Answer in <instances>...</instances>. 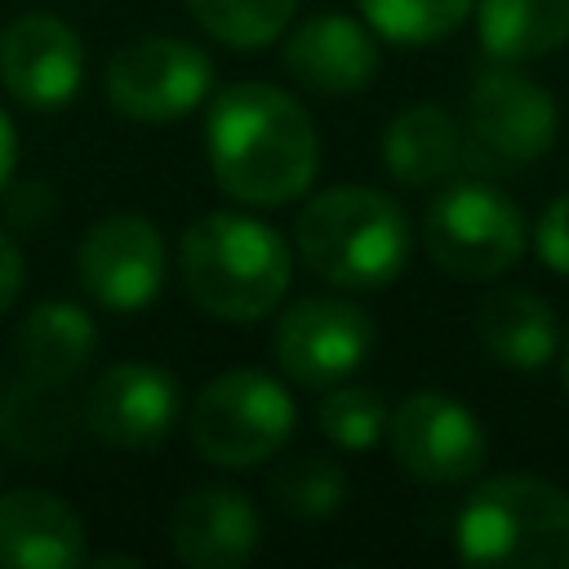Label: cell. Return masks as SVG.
<instances>
[{
	"label": "cell",
	"mask_w": 569,
	"mask_h": 569,
	"mask_svg": "<svg viewBox=\"0 0 569 569\" xmlns=\"http://www.w3.org/2000/svg\"><path fill=\"white\" fill-rule=\"evenodd\" d=\"M204 160L213 182L253 209L298 200L320 173V129L311 111L276 84L240 80L213 93L204 116Z\"/></svg>",
	"instance_id": "1"
},
{
	"label": "cell",
	"mask_w": 569,
	"mask_h": 569,
	"mask_svg": "<svg viewBox=\"0 0 569 569\" xmlns=\"http://www.w3.org/2000/svg\"><path fill=\"white\" fill-rule=\"evenodd\" d=\"M178 276L191 302L213 320L253 325L284 302L293 253L271 222L236 209H213L182 231Z\"/></svg>",
	"instance_id": "2"
},
{
	"label": "cell",
	"mask_w": 569,
	"mask_h": 569,
	"mask_svg": "<svg viewBox=\"0 0 569 569\" xmlns=\"http://www.w3.org/2000/svg\"><path fill=\"white\" fill-rule=\"evenodd\" d=\"M293 249L325 284L373 293L409 267L413 227L409 213L378 187H325L302 204Z\"/></svg>",
	"instance_id": "3"
},
{
	"label": "cell",
	"mask_w": 569,
	"mask_h": 569,
	"mask_svg": "<svg viewBox=\"0 0 569 569\" xmlns=\"http://www.w3.org/2000/svg\"><path fill=\"white\" fill-rule=\"evenodd\" d=\"M453 551L480 569H569V493L538 476H489L458 507Z\"/></svg>",
	"instance_id": "4"
},
{
	"label": "cell",
	"mask_w": 569,
	"mask_h": 569,
	"mask_svg": "<svg viewBox=\"0 0 569 569\" xmlns=\"http://www.w3.org/2000/svg\"><path fill=\"white\" fill-rule=\"evenodd\" d=\"M298 422V405L280 378L262 369H227L209 378L187 413L191 445L204 462L222 471H249L271 462Z\"/></svg>",
	"instance_id": "5"
},
{
	"label": "cell",
	"mask_w": 569,
	"mask_h": 569,
	"mask_svg": "<svg viewBox=\"0 0 569 569\" xmlns=\"http://www.w3.org/2000/svg\"><path fill=\"white\" fill-rule=\"evenodd\" d=\"M427 258L458 280H498L525 253L520 204L480 178L449 182L422 218Z\"/></svg>",
	"instance_id": "6"
},
{
	"label": "cell",
	"mask_w": 569,
	"mask_h": 569,
	"mask_svg": "<svg viewBox=\"0 0 569 569\" xmlns=\"http://www.w3.org/2000/svg\"><path fill=\"white\" fill-rule=\"evenodd\" d=\"M213 62L178 36H138L107 62V102L138 124H169L204 107Z\"/></svg>",
	"instance_id": "7"
},
{
	"label": "cell",
	"mask_w": 569,
	"mask_h": 569,
	"mask_svg": "<svg viewBox=\"0 0 569 569\" xmlns=\"http://www.w3.org/2000/svg\"><path fill=\"white\" fill-rule=\"evenodd\" d=\"M80 289L107 311H142L160 298L169 280V244L160 227L142 213H107L98 218L76 249Z\"/></svg>",
	"instance_id": "8"
},
{
	"label": "cell",
	"mask_w": 569,
	"mask_h": 569,
	"mask_svg": "<svg viewBox=\"0 0 569 569\" xmlns=\"http://www.w3.org/2000/svg\"><path fill=\"white\" fill-rule=\"evenodd\" d=\"M373 347V320L347 298H302L293 302L271 333V356L284 378L298 387L325 391L347 382Z\"/></svg>",
	"instance_id": "9"
},
{
	"label": "cell",
	"mask_w": 569,
	"mask_h": 569,
	"mask_svg": "<svg viewBox=\"0 0 569 569\" xmlns=\"http://www.w3.org/2000/svg\"><path fill=\"white\" fill-rule=\"evenodd\" d=\"M387 440L400 462L422 485H458L485 467L489 440L480 418L445 396V391H413L387 418Z\"/></svg>",
	"instance_id": "10"
},
{
	"label": "cell",
	"mask_w": 569,
	"mask_h": 569,
	"mask_svg": "<svg viewBox=\"0 0 569 569\" xmlns=\"http://www.w3.org/2000/svg\"><path fill=\"white\" fill-rule=\"evenodd\" d=\"M467 129L498 164H533L556 142V98L511 62H493L471 80Z\"/></svg>",
	"instance_id": "11"
},
{
	"label": "cell",
	"mask_w": 569,
	"mask_h": 569,
	"mask_svg": "<svg viewBox=\"0 0 569 569\" xmlns=\"http://www.w3.org/2000/svg\"><path fill=\"white\" fill-rule=\"evenodd\" d=\"M84 44L58 13H22L0 31V84L31 111H58L80 93Z\"/></svg>",
	"instance_id": "12"
},
{
	"label": "cell",
	"mask_w": 569,
	"mask_h": 569,
	"mask_svg": "<svg viewBox=\"0 0 569 569\" xmlns=\"http://www.w3.org/2000/svg\"><path fill=\"white\" fill-rule=\"evenodd\" d=\"M80 409L89 436L116 449H147L160 445L178 422V382L160 365L116 360L89 382Z\"/></svg>",
	"instance_id": "13"
},
{
	"label": "cell",
	"mask_w": 569,
	"mask_h": 569,
	"mask_svg": "<svg viewBox=\"0 0 569 569\" xmlns=\"http://www.w3.org/2000/svg\"><path fill=\"white\" fill-rule=\"evenodd\" d=\"M169 547L191 569H240L262 547V516L231 485L191 489L169 516Z\"/></svg>",
	"instance_id": "14"
},
{
	"label": "cell",
	"mask_w": 569,
	"mask_h": 569,
	"mask_svg": "<svg viewBox=\"0 0 569 569\" xmlns=\"http://www.w3.org/2000/svg\"><path fill=\"white\" fill-rule=\"evenodd\" d=\"M378 67L382 49L373 40V27L347 13H316L284 40V71L316 93H360L373 84Z\"/></svg>",
	"instance_id": "15"
},
{
	"label": "cell",
	"mask_w": 569,
	"mask_h": 569,
	"mask_svg": "<svg viewBox=\"0 0 569 569\" xmlns=\"http://www.w3.org/2000/svg\"><path fill=\"white\" fill-rule=\"evenodd\" d=\"M89 560L84 525L53 489L0 493V569H76Z\"/></svg>",
	"instance_id": "16"
},
{
	"label": "cell",
	"mask_w": 569,
	"mask_h": 569,
	"mask_svg": "<svg viewBox=\"0 0 569 569\" xmlns=\"http://www.w3.org/2000/svg\"><path fill=\"white\" fill-rule=\"evenodd\" d=\"M84 427V409L71 400L67 382L18 378L0 391V445L27 462H58Z\"/></svg>",
	"instance_id": "17"
},
{
	"label": "cell",
	"mask_w": 569,
	"mask_h": 569,
	"mask_svg": "<svg viewBox=\"0 0 569 569\" xmlns=\"http://www.w3.org/2000/svg\"><path fill=\"white\" fill-rule=\"evenodd\" d=\"M476 338L502 369H542L551 365L560 347V325L551 302H542L533 289L498 284L476 307Z\"/></svg>",
	"instance_id": "18"
},
{
	"label": "cell",
	"mask_w": 569,
	"mask_h": 569,
	"mask_svg": "<svg viewBox=\"0 0 569 569\" xmlns=\"http://www.w3.org/2000/svg\"><path fill=\"white\" fill-rule=\"evenodd\" d=\"M382 164L400 187H436L462 164V133L436 102L396 111L382 129Z\"/></svg>",
	"instance_id": "19"
},
{
	"label": "cell",
	"mask_w": 569,
	"mask_h": 569,
	"mask_svg": "<svg viewBox=\"0 0 569 569\" xmlns=\"http://www.w3.org/2000/svg\"><path fill=\"white\" fill-rule=\"evenodd\" d=\"M98 347V325L84 307L67 302V298H49L36 302L18 333H13V351L27 378H44V382H71Z\"/></svg>",
	"instance_id": "20"
},
{
	"label": "cell",
	"mask_w": 569,
	"mask_h": 569,
	"mask_svg": "<svg viewBox=\"0 0 569 569\" xmlns=\"http://www.w3.org/2000/svg\"><path fill=\"white\" fill-rule=\"evenodd\" d=\"M476 27L498 62L547 58L569 44V0H476Z\"/></svg>",
	"instance_id": "21"
},
{
	"label": "cell",
	"mask_w": 569,
	"mask_h": 569,
	"mask_svg": "<svg viewBox=\"0 0 569 569\" xmlns=\"http://www.w3.org/2000/svg\"><path fill=\"white\" fill-rule=\"evenodd\" d=\"M356 4L360 18L373 27V36L409 49L453 36L476 9V0H356Z\"/></svg>",
	"instance_id": "22"
},
{
	"label": "cell",
	"mask_w": 569,
	"mask_h": 569,
	"mask_svg": "<svg viewBox=\"0 0 569 569\" xmlns=\"http://www.w3.org/2000/svg\"><path fill=\"white\" fill-rule=\"evenodd\" d=\"M191 18L227 49H262L289 31L298 0H187Z\"/></svg>",
	"instance_id": "23"
},
{
	"label": "cell",
	"mask_w": 569,
	"mask_h": 569,
	"mask_svg": "<svg viewBox=\"0 0 569 569\" xmlns=\"http://www.w3.org/2000/svg\"><path fill=\"white\" fill-rule=\"evenodd\" d=\"M387 400L373 391V387H360V382H333L325 387L320 405H316V422L325 431V440H333L338 449H373L382 436H387Z\"/></svg>",
	"instance_id": "24"
},
{
	"label": "cell",
	"mask_w": 569,
	"mask_h": 569,
	"mask_svg": "<svg viewBox=\"0 0 569 569\" xmlns=\"http://www.w3.org/2000/svg\"><path fill=\"white\" fill-rule=\"evenodd\" d=\"M271 498L289 511V516H302V520H325L342 507L347 498V471L333 462V458H316V453H302V458H289L276 467L271 476Z\"/></svg>",
	"instance_id": "25"
},
{
	"label": "cell",
	"mask_w": 569,
	"mask_h": 569,
	"mask_svg": "<svg viewBox=\"0 0 569 569\" xmlns=\"http://www.w3.org/2000/svg\"><path fill=\"white\" fill-rule=\"evenodd\" d=\"M533 249H538V262H542V267H551L556 276H569V191L556 196V200L538 213Z\"/></svg>",
	"instance_id": "26"
},
{
	"label": "cell",
	"mask_w": 569,
	"mask_h": 569,
	"mask_svg": "<svg viewBox=\"0 0 569 569\" xmlns=\"http://www.w3.org/2000/svg\"><path fill=\"white\" fill-rule=\"evenodd\" d=\"M22 284H27V258H22V249L13 244V236L0 231V316L18 302Z\"/></svg>",
	"instance_id": "27"
},
{
	"label": "cell",
	"mask_w": 569,
	"mask_h": 569,
	"mask_svg": "<svg viewBox=\"0 0 569 569\" xmlns=\"http://www.w3.org/2000/svg\"><path fill=\"white\" fill-rule=\"evenodd\" d=\"M13 164H18V133H13V120L0 111V191L9 187Z\"/></svg>",
	"instance_id": "28"
},
{
	"label": "cell",
	"mask_w": 569,
	"mask_h": 569,
	"mask_svg": "<svg viewBox=\"0 0 569 569\" xmlns=\"http://www.w3.org/2000/svg\"><path fill=\"white\" fill-rule=\"evenodd\" d=\"M560 378H565V391H569V342H565V356H560Z\"/></svg>",
	"instance_id": "29"
},
{
	"label": "cell",
	"mask_w": 569,
	"mask_h": 569,
	"mask_svg": "<svg viewBox=\"0 0 569 569\" xmlns=\"http://www.w3.org/2000/svg\"><path fill=\"white\" fill-rule=\"evenodd\" d=\"M0 480H4V445H0Z\"/></svg>",
	"instance_id": "30"
}]
</instances>
